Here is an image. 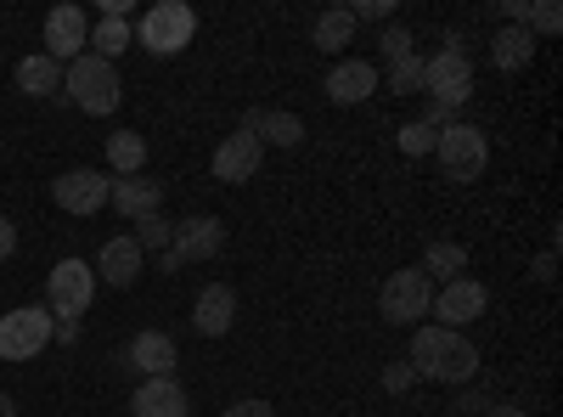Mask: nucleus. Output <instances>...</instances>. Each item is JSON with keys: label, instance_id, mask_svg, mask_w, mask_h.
Returning <instances> with one entry per match:
<instances>
[{"label": "nucleus", "instance_id": "1", "mask_svg": "<svg viewBox=\"0 0 563 417\" xmlns=\"http://www.w3.org/2000/svg\"><path fill=\"white\" fill-rule=\"evenodd\" d=\"M406 366L429 384H467L479 373V350H474V339H462L451 328H417Z\"/></svg>", "mask_w": 563, "mask_h": 417}, {"label": "nucleus", "instance_id": "2", "mask_svg": "<svg viewBox=\"0 0 563 417\" xmlns=\"http://www.w3.org/2000/svg\"><path fill=\"white\" fill-rule=\"evenodd\" d=\"M198 34V12L186 7V0H158V7H147V18H141L135 40L147 45L153 57H180L186 45H192Z\"/></svg>", "mask_w": 563, "mask_h": 417}, {"label": "nucleus", "instance_id": "3", "mask_svg": "<svg viewBox=\"0 0 563 417\" xmlns=\"http://www.w3.org/2000/svg\"><path fill=\"white\" fill-rule=\"evenodd\" d=\"M63 90H68V97L85 108V113H113L119 108V68L113 63H102V57H74L68 68H63Z\"/></svg>", "mask_w": 563, "mask_h": 417}, {"label": "nucleus", "instance_id": "4", "mask_svg": "<svg viewBox=\"0 0 563 417\" xmlns=\"http://www.w3.org/2000/svg\"><path fill=\"white\" fill-rule=\"evenodd\" d=\"M434 153H440V169H445L451 180H479L485 164H490V135H485L479 124H462V119H456V124L440 130Z\"/></svg>", "mask_w": 563, "mask_h": 417}, {"label": "nucleus", "instance_id": "5", "mask_svg": "<svg viewBox=\"0 0 563 417\" xmlns=\"http://www.w3.org/2000/svg\"><path fill=\"white\" fill-rule=\"evenodd\" d=\"M429 305H434V283L417 265L395 271L389 283H384V294H378V310H384L389 328H417V321L429 316Z\"/></svg>", "mask_w": 563, "mask_h": 417}, {"label": "nucleus", "instance_id": "6", "mask_svg": "<svg viewBox=\"0 0 563 417\" xmlns=\"http://www.w3.org/2000/svg\"><path fill=\"white\" fill-rule=\"evenodd\" d=\"M52 344V310L45 305H18L0 316V361H34Z\"/></svg>", "mask_w": 563, "mask_h": 417}, {"label": "nucleus", "instance_id": "7", "mask_svg": "<svg viewBox=\"0 0 563 417\" xmlns=\"http://www.w3.org/2000/svg\"><path fill=\"white\" fill-rule=\"evenodd\" d=\"M90 299H97V271H90L85 260H57L52 276H45V310L52 316H85Z\"/></svg>", "mask_w": 563, "mask_h": 417}, {"label": "nucleus", "instance_id": "8", "mask_svg": "<svg viewBox=\"0 0 563 417\" xmlns=\"http://www.w3.org/2000/svg\"><path fill=\"white\" fill-rule=\"evenodd\" d=\"M422 90H429V102L440 108H467V97H474V63H467V52H440V57H422Z\"/></svg>", "mask_w": 563, "mask_h": 417}, {"label": "nucleus", "instance_id": "9", "mask_svg": "<svg viewBox=\"0 0 563 417\" xmlns=\"http://www.w3.org/2000/svg\"><path fill=\"white\" fill-rule=\"evenodd\" d=\"M225 249V226L214 215H186L175 226V238H169V254H158L164 271H180V265H192V260H214Z\"/></svg>", "mask_w": 563, "mask_h": 417}, {"label": "nucleus", "instance_id": "10", "mask_svg": "<svg viewBox=\"0 0 563 417\" xmlns=\"http://www.w3.org/2000/svg\"><path fill=\"white\" fill-rule=\"evenodd\" d=\"M485 305H490V288H485V283H474V276H451V283H440V294H434L429 316H440L434 328L462 333L467 321H479V316H485Z\"/></svg>", "mask_w": 563, "mask_h": 417}, {"label": "nucleus", "instance_id": "11", "mask_svg": "<svg viewBox=\"0 0 563 417\" xmlns=\"http://www.w3.org/2000/svg\"><path fill=\"white\" fill-rule=\"evenodd\" d=\"M108 193H113V175H102V169H63V175L52 180V198H57L68 215H97V209H108Z\"/></svg>", "mask_w": 563, "mask_h": 417}, {"label": "nucleus", "instance_id": "12", "mask_svg": "<svg viewBox=\"0 0 563 417\" xmlns=\"http://www.w3.org/2000/svg\"><path fill=\"white\" fill-rule=\"evenodd\" d=\"M85 45H90L85 7H52V18H45V57H52V63H74V57H85Z\"/></svg>", "mask_w": 563, "mask_h": 417}, {"label": "nucleus", "instance_id": "13", "mask_svg": "<svg viewBox=\"0 0 563 417\" xmlns=\"http://www.w3.org/2000/svg\"><path fill=\"white\" fill-rule=\"evenodd\" d=\"M238 130L260 135V147H299L305 142V119L288 108H249Z\"/></svg>", "mask_w": 563, "mask_h": 417}, {"label": "nucleus", "instance_id": "14", "mask_svg": "<svg viewBox=\"0 0 563 417\" xmlns=\"http://www.w3.org/2000/svg\"><path fill=\"white\" fill-rule=\"evenodd\" d=\"M175 361H180V350H175V339L158 333V328L135 333L130 350H124V366H135V373H147V378H175Z\"/></svg>", "mask_w": 563, "mask_h": 417}, {"label": "nucleus", "instance_id": "15", "mask_svg": "<svg viewBox=\"0 0 563 417\" xmlns=\"http://www.w3.org/2000/svg\"><path fill=\"white\" fill-rule=\"evenodd\" d=\"M372 90H378V68H372L366 57H339V63H333V74H327V97H333L339 108L366 102Z\"/></svg>", "mask_w": 563, "mask_h": 417}, {"label": "nucleus", "instance_id": "16", "mask_svg": "<svg viewBox=\"0 0 563 417\" xmlns=\"http://www.w3.org/2000/svg\"><path fill=\"white\" fill-rule=\"evenodd\" d=\"M260 158H265L260 135H249V130L225 135V142L214 147V180H254L260 175Z\"/></svg>", "mask_w": 563, "mask_h": 417}, {"label": "nucleus", "instance_id": "17", "mask_svg": "<svg viewBox=\"0 0 563 417\" xmlns=\"http://www.w3.org/2000/svg\"><path fill=\"white\" fill-rule=\"evenodd\" d=\"M231 321H238V288L209 283V288L198 294V305H192V328H198L203 339H220V333H231Z\"/></svg>", "mask_w": 563, "mask_h": 417}, {"label": "nucleus", "instance_id": "18", "mask_svg": "<svg viewBox=\"0 0 563 417\" xmlns=\"http://www.w3.org/2000/svg\"><path fill=\"white\" fill-rule=\"evenodd\" d=\"M141 260H147V254H141V243H135V238H108V243H102V254H97V265H90V271H97L102 283H113V288H135Z\"/></svg>", "mask_w": 563, "mask_h": 417}, {"label": "nucleus", "instance_id": "19", "mask_svg": "<svg viewBox=\"0 0 563 417\" xmlns=\"http://www.w3.org/2000/svg\"><path fill=\"white\" fill-rule=\"evenodd\" d=\"M130 411L135 417H192V400H186V389L175 378H147V384L135 389Z\"/></svg>", "mask_w": 563, "mask_h": 417}, {"label": "nucleus", "instance_id": "20", "mask_svg": "<svg viewBox=\"0 0 563 417\" xmlns=\"http://www.w3.org/2000/svg\"><path fill=\"white\" fill-rule=\"evenodd\" d=\"M108 204H113L124 220H147V215H158L164 187H158V180H147V175H124V180H113Z\"/></svg>", "mask_w": 563, "mask_h": 417}, {"label": "nucleus", "instance_id": "21", "mask_svg": "<svg viewBox=\"0 0 563 417\" xmlns=\"http://www.w3.org/2000/svg\"><path fill=\"white\" fill-rule=\"evenodd\" d=\"M530 57H536V34H530V29H512V23H501V29L490 34V63H496L501 74H519V68H530Z\"/></svg>", "mask_w": 563, "mask_h": 417}, {"label": "nucleus", "instance_id": "22", "mask_svg": "<svg viewBox=\"0 0 563 417\" xmlns=\"http://www.w3.org/2000/svg\"><path fill=\"white\" fill-rule=\"evenodd\" d=\"M310 40L321 45V52H344V45L355 40V18H350V7H327L321 18H316V29H310Z\"/></svg>", "mask_w": 563, "mask_h": 417}, {"label": "nucleus", "instance_id": "23", "mask_svg": "<svg viewBox=\"0 0 563 417\" xmlns=\"http://www.w3.org/2000/svg\"><path fill=\"white\" fill-rule=\"evenodd\" d=\"M130 45H135V29H130V18H102L97 29H90V57H102V63L124 57Z\"/></svg>", "mask_w": 563, "mask_h": 417}, {"label": "nucleus", "instance_id": "24", "mask_svg": "<svg viewBox=\"0 0 563 417\" xmlns=\"http://www.w3.org/2000/svg\"><path fill=\"white\" fill-rule=\"evenodd\" d=\"M57 85H63V63H52L45 52L18 63V90H29V97H52Z\"/></svg>", "mask_w": 563, "mask_h": 417}, {"label": "nucleus", "instance_id": "25", "mask_svg": "<svg viewBox=\"0 0 563 417\" xmlns=\"http://www.w3.org/2000/svg\"><path fill=\"white\" fill-rule=\"evenodd\" d=\"M422 276H440V283H451V276H467V249L462 243H429V254H422V265H417Z\"/></svg>", "mask_w": 563, "mask_h": 417}, {"label": "nucleus", "instance_id": "26", "mask_svg": "<svg viewBox=\"0 0 563 417\" xmlns=\"http://www.w3.org/2000/svg\"><path fill=\"white\" fill-rule=\"evenodd\" d=\"M108 164L119 169V180L124 175H141V164H147V142H141L135 130H113L108 135Z\"/></svg>", "mask_w": 563, "mask_h": 417}, {"label": "nucleus", "instance_id": "27", "mask_svg": "<svg viewBox=\"0 0 563 417\" xmlns=\"http://www.w3.org/2000/svg\"><path fill=\"white\" fill-rule=\"evenodd\" d=\"M395 142H400L406 158H429L434 142H440V130H434V124H422V119H406V124L395 130Z\"/></svg>", "mask_w": 563, "mask_h": 417}, {"label": "nucleus", "instance_id": "28", "mask_svg": "<svg viewBox=\"0 0 563 417\" xmlns=\"http://www.w3.org/2000/svg\"><path fill=\"white\" fill-rule=\"evenodd\" d=\"M130 238L141 243V254H169V238H175V226L164 215H147V220H135Z\"/></svg>", "mask_w": 563, "mask_h": 417}, {"label": "nucleus", "instance_id": "29", "mask_svg": "<svg viewBox=\"0 0 563 417\" xmlns=\"http://www.w3.org/2000/svg\"><path fill=\"white\" fill-rule=\"evenodd\" d=\"M389 90H395V97H417V90H422V57L417 52L389 63Z\"/></svg>", "mask_w": 563, "mask_h": 417}, {"label": "nucleus", "instance_id": "30", "mask_svg": "<svg viewBox=\"0 0 563 417\" xmlns=\"http://www.w3.org/2000/svg\"><path fill=\"white\" fill-rule=\"evenodd\" d=\"M525 29H530L536 40H541V34H558V29H563V7H558V0H536Z\"/></svg>", "mask_w": 563, "mask_h": 417}, {"label": "nucleus", "instance_id": "31", "mask_svg": "<svg viewBox=\"0 0 563 417\" xmlns=\"http://www.w3.org/2000/svg\"><path fill=\"white\" fill-rule=\"evenodd\" d=\"M378 45H384V57H389V63H400V57H411V52H417V40H411V29H406V23H389Z\"/></svg>", "mask_w": 563, "mask_h": 417}, {"label": "nucleus", "instance_id": "32", "mask_svg": "<svg viewBox=\"0 0 563 417\" xmlns=\"http://www.w3.org/2000/svg\"><path fill=\"white\" fill-rule=\"evenodd\" d=\"M350 18H355V23H361V18H366V23H389V18H395V0H355Z\"/></svg>", "mask_w": 563, "mask_h": 417}, {"label": "nucleus", "instance_id": "33", "mask_svg": "<svg viewBox=\"0 0 563 417\" xmlns=\"http://www.w3.org/2000/svg\"><path fill=\"white\" fill-rule=\"evenodd\" d=\"M220 417H276V406H271V400H260V395H243V400H231Z\"/></svg>", "mask_w": 563, "mask_h": 417}, {"label": "nucleus", "instance_id": "34", "mask_svg": "<svg viewBox=\"0 0 563 417\" xmlns=\"http://www.w3.org/2000/svg\"><path fill=\"white\" fill-rule=\"evenodd\" d=\"M411 384H417V373H411L406 361H389V366H384V389H389V395H406Z\"/></svg>", "mask_w": 563, "mask_h": 417}, {"label": "nucleus", "instance_id": "35", "mask_svg": "<svg viewBox=\"0 0 563 417\" xmlns=\"http://www.w3.org/2000/svg\"><path fill=\"white\" fill-rule=\"evenodd\" d=\"M485 411H490L485 395H474V389H462V395H456V417H485Z\"/></svg>", "mask_w": 563, "mask_h": 417}, {"label": "nucleus", "instance_id": "36", "mask_svg": "<svg viewBox=\"0 0 563 417\" xmlns=\"http://www.w3.org/2000/svg\"><path fill=\"white\" fill-rule=\"evenodd\" d=\"M530 276H536V283H552V276H558V254H552V249H547V254H536Z\"/></svg>", "mask_w": 563, "mask_h": 417}, {"label": "nucleus", "instance_id": "37", "mask_svg": "<svg viewBox=\"0 0 563 417\" xmlns=\"http://www.w3.org/2000/svg\"><path fill=\"white\" fill-rule=\"evenodd\" d=\"M12 254H18V226L0 215V260H12Z\"/></svg>", "mask_w": 563, "mask_h": 417}, {"label": "nucleus", "instance_id": "38", "mask_svg": "<svg viewBox=\"0 0 563 417\" xmlns=\"http://www.w3.org/2000/svg\"><path fill=\"white\" fill-rule=\"evenodd\" d=\"M485 417H530V411H525V406H490Z\"/></svg>", "mask_w": 563, "mask_h": 417}, {"label": "nucleus", "instance_id": "39", "mask_svg": "<svg viewBox=\"0 0 563 417\" xmlns=\"http://www.w3.org/2000/svg\"><path fill=\"white\" fill-rule=\"evenodd\" d=\"M0 417H18V400H12L7 389H0Z\"/></svg>", "mask_w": 563, "mask_h": 417}]
</instances>
